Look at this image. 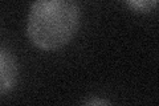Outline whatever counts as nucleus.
I'll list each match as a JSON object with an SVG mask.
<instances>
[{
  "mask_svg": "<svg viewBox=\"0 0 159 106\" xmlns=\"http://www.w3.org/2000/svg\"><path fill=\"white\" fill-rule=\"evenodd\" d=\"M81 24L77 0H34L27 20V35L41 50H58L72 41Z\"/></svg>",
  "mask_w": 159,
  "mask_h": 106,
  "instance_id": "obj_1",
  "label": "nucleus"
},
{
  "mask_svg": "<svg viewBox=\"0 0 159 106\" xmlns=\"http://www.w3.org/2000/svg\"><path fill=\"white\" fill-rule=\"evenodd\" d=\"M107 99H97V98H93V99H89V101H85V105H109Z\"/></svg>",
  "mask_w": 159,
  "mask_h": 106,
  "instance_id": "obj_4",
  "label": "nucleus"
},
{
  "mask_svg": "<svg viewBox=\"0 0 159 106\" xmlns=\"http://www.w3.org/2000/svg\"><path fill=\"white\" fill-rule=\"evenodd\" d=\"M131 11L137 13H148L157 8L158 0H122Z\"/></svg>",
  "mask_w": 159,
  "mask_h": 106,
  "instance_id": "obj_3",
  "label": "nucleus"
},
{
  "mask_svg": "<svg viewBox=\"0 0 159 106\" xmlns=\"http://www.w3.org/2000/svg\"><path fill=\"white\" fill-rule=\"evenodd\" d=\"M19 62L8 48L0 45V95L8 94L19 82Z\"/></svg>",
  "mask_w": 159,
  "mask_h": 106,
  "instance_id": "obj_2",
  "label": "nucleus"
}]
</instances>
